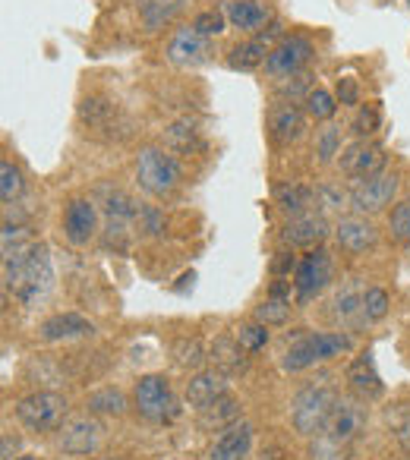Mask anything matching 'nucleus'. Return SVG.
<instances>
[{
    "instance_id": "obj_27",
    "label": "nucleus",
    "mask_w": 410,
    "mask_h": 460,
    "mask_svg": "<svg viewBox=\"0 0 410 460\" xmlns=\"http://www.w3.org/2000/svg\"><path fill=\"white\" fill-rule=\"evenodd\" d=\"M244 347H240V341H231V338H218L212 344V350H209V357L215 359V366H218L221 372H240L246 366V359H244Z\"/></svg>"
},
{
    "instance_id": "obj_3",
    "label": "nucleus",
    "mask_w": 410,
    "mask_h": 460,
    "mask_svg": "<svg viewBox=\"0 0 410 460\" xmlns=\"http://www.w3.org/2000/svg\"><path fill=\"white\" fill-rule=\"evenodd\" d=\"M351 347H353V341L347 338V334H341V332L307 334V338H300L297 344L288 347L281 366H284V372H303V369H309V366H316V363H325V359L341 357V353H347Z\"/></svg>"
},
{
    "instance_id": "obj_10",
    "label": "nucleus",
    "mask_w": 410,
    "mask_h": 460,
    "mask_svg": "<svg viewBox=\"0 0 410 460\" xmlns=\"http://www.w3.org/2000/svg\"><path fill=\"white\" fill-rule=\"evenodd\" d=\"M397 192V173H376V177H366V180H357V186L351 190V208L357 215H379L391 205Z\"/></svg>"
},
{
    "instance_id": "obj_33",
    "label": "nucleus",
    "mask_w": 410,
    "mask_h": 460,
    "mask_svg": "<svg viewBox=\"0 0 410 460\" xmlns=\"http://www.w3.org/2000/svg\"><path fill=\"white\" fill-rule=\"evenodd\" d=\"M174 357H177V366H183V369H199V366L209 359V353H205L199 338H183L174 347Z\"/></svg>"
},
{
    "instance_id": "obj_23",
    "label": "nucleus",
    "mask_w": 410,
    "mask_h": 460,
    "mask_svg": "<svg viewBox=\"0 0 410 460\" xmlns=\"http://www.w3.org/2000/svg\"><path fill=\"white\" fill-rule=\"evenodd\" d=\"M347 378H351V388L357 391L360 397H379L382 394V378H379V372L372 369V359L370 353L366 357H360L357 363L351 366V372H347Z\"/></svg>"
},
{
    "instance_id": "obj_20",
    "label": "nucleus",
    "mask_w": 410,
    "mask_h": 460,
    "mask_svg": "<svg viewBox=\"0 0 410 460\" xmlns=\"http://www.w3.org/2000/svg\"><path fill=\"white\" fill-rule=\"evenodd\" d=\"M225 16L234 29H240V32H259V29L272 20V10H269V4H263V0H227Z\"/></svg>"
},
{
    "instance_id": "obj_47",
    "label": "nucleus",
    "mask_w": 410,
    "mask_h": 460,
    "mask_svg": "<svg viewBox=\"0 0 410 460\" xmlns=\"http://www.w3.org/2000/svg\"><path fill=\"white\" fill-rule=\"evenodd\" d=\"M98 460H111V457H98Z\"/></svg>"
},
{
    "instance_id": "obj_14",
    "label": "nucleus",
    "mask_w": 410,
    "mask_h": 460,
    "mask_svg": "<svg viewBox=\"0 0 410 460\" xmlns=\"http://www.w3.org/2000/svg\"><path fill=\"white\" fill-rule=\"evenodd\" d=\"M98 230V211L89 199H70L64 208V234L73 246H85Z\"/></svg>"
},
{
    "instance_id": "obj_4",
    "label": "nucleus",
    "mask_w": 410,
    "mask_h": 460,
    "mask_svg": "<svg viewBox=\"0 0 410 460\" xmlns=\"http://www.w3.org/2000/svg\"><path fill=\"white\" fill-rule=\"evenodd\" d=\"M136 183L155 199L171 196L180 186V167L174 155L155 146L139 148V155H136Z\"/></svg>"
},
{
    "instance_id": "obj_15",
    "label": "nucleus",
    "mask_w": 410,
    "mask_h": 460,
    "mask_svg": "<svg viewBox=\"0 0 410 460\" xmlns=\"http://www.w3.org/2000/svg\"><path fill=\"white\" fill-rule=\"evenodd\" d=\"M167 60L177 66H199L209 60V39L199 35L192 26L177 29L167 41Z\"/></svg>"
},
{
    "instance_id": "obj_34",
    "label": "nucleus",
    "mask_w": 410,
    "mask_h": 460,
    "mask_svg": "<svg viewBox=\"0 0 410 460\" xmlns=\"http://www.w3.org/2000/svg\"><path fill=\"white\" fill-rule=\"evenodd\" d=\"M288 319H290V300H284V296H269L256 309V322H263V325H284Z\"/></svg>"
},
{
    "instance_id": "obj_11",
    "label": "nucleus",
    "mask_w": 410,
    "mask_h": 460,
    "mask_svg": "<svg viewBox=\"0 0 410 460\" xmlns=\"http://www.w3.org/2000/svg\"><path fill=\"white\" fill-rule=\"evenodd\" d=\"M328 281H332V256L325 250H309L294 269L297 300L309 303L313 296H319L325 290Z\"/></svg>"
},
{
    "instance_id": "obj_21",
    "label": "nucleus",
    "mask_w": 410,
    "mask_h": 460,
    "mask_svg": "<svg viewBox=\"0 0 410 460\" xmlns=\"http://www.w3.org/2000/svg\"><path fill=\"white\" fill-rule=\"evenodd\" d=\"M95 332V325H92L89 319H83V315L76 313H64V315H54V319L41 322L39 334L41 341H73V338H85V334Z\"/></svg>"
},
{
    "instance_id": "obj_9",
    "label": "nucleus",
    "mask_w": 410,
    "mask_h": 460,
    "mask_svg": "<svg viewBox=\"0 0 410 460\" xmlns=\"http://www.w3.org/2000/svg\"><path fill=\"white\" fill-rule=\"evenodd\" d=\"M79 120H83L85 133L98 136V139H123L129 133L127 117L108 98H85L79 108Z\"/></svg>"
},
{
    "instance_id": "obj_46",
    "label": "nucleus",
    "mask_w": 410,
    "mask_h": 460,
    "mask_svg": "<svg viewBox=\"0 0 410 460\" xmlns=\"http://www.w3.org/2000/svg\"><path fill=\"white\" fill-rule=\"evenodd\" d=\"M16 460H41V457H29V454H26V457H16Z\"/></svg>"
},
{
    "instance_id": "obj_24",
    "label": "nucleus",
    "mask_w": 410,
    "mask_h": 460,
    "mask_svg": "<svg viewBox=\"0 0 410 460\" xmlns=\"http://www.w3.org/2000/svg\"><path fill=\"white\" fill-rule=\"evenodd\" d=\"M265 60H269V45H265L263 39H253V41H244V45L231 48L227 66L240 73H250V70H256V66H263Z\"/></svg>"
},
{
    "instance_id": "obj_38",
    "label": "nucleus",
    "mask_w": 410,
    "mask_h": 460,
    "mask_svg": "<svg viewBox=\"0 0 410 460\" xmlns=\"http://www.w3.org/2000/svg\"><path fill=\"white\" fill-rule=\"evenodd\" d=\"M225 10H205V13H199L196 20H192V29H196L199 35H205V39H215V35L225 32Z\"/></svg>"
},
{
    "instance_id": "obj_12",
    "label": "nucleus",
    "mask_w": 410,
    "mask_h": 460,
    "mask_svg": "<svg viewBox=\"0 0 410 460\" xmlns=\"http://www.w3.org/2000/svg\"><path fill=\"white\" fill-rule=\"evenodd\" d=\"M58 445L60 451L73 454V457H85L98 447L102 441V422L92 420V416H79V420H70L58 429Z\"/></svg>"
},
{
    "instance_id": "obj_31",
    "label": "nucleus",
    "mask_w": 410,
    "mask_h": 460,
    "mask_svg": "<svg viewBox=\"0 0 410 460\" xmlns=\"http://www.w3.org/2000/svg\"><path fill=\"white\" fill-rule=\"evenodd\" d=\"M22 190H26V183H22L20 167L13 161H0V196H4V202H16L22 196Z\"/></svg>"
},
{
    "instance_id": "obj_26",
    "label": "nucleus",
    "mask_w": 410,
    "mask_h": 460,
    "mask_svg": "<svg viewBox=\"0 0 410 460\" xmlns=\"http://www.w3.org/2000/svg\"><path fill=\"white\" fill-rule=\"evenodd\" d=\"M199 420H202L205 429H221V426H234L240 420V403L234 397H218L215 403H209L205 410H199Z\"/></svg>"
},
{
    "instance_id": "obj_41",
    "label": "nucleus",
    "mask_w": 410,
    "mask_h": 460,
    "mask_svg": "<svg viewBox=\"0 0 410 460\" xmlns=\"http://www.w3.org/2000/svg\"><path fill=\"white\" fill-rule=\"evenodd\" d=\"M344 451H347V447L328 441L325 435H316L313 447H309V457H313V460H341V457H344Z\"/></svg>"
},
{
    "instance_id": "obj_25",
    "label": "nucleus",
    "mask_w": 410,
    "mask_h": 460,
    "mask_svg": "<svg viewBox=\"0 0 410 460\" xmlns=\"http://www.w3.org/2000/svg\"><path fill=\"white\" fill-rule=\"evenodd\" d=\"M334 319H341L344 325H363V290L357 284H347L334 296Z\"/></svg>"
},
{
    "instance_id": "obj_5",
    "label": "nucleus",
    "mask_w": 410,
    "mask_h": 460,
    "mask_svg": "<svg viewBox=\"0 0 410 460\" xmlns=\"http://www.w3.org/2000/svg\"><path fill=\"white\" fill-rule=\"evenodd\" d=\"M16 420L29 432H58L67 420V397L54 391H35L16 403Z\"/></svg>"
},
{
    "instance_id": "obj_13",
    "label": "nucleus",
    "mask_w": 410,
    "mask_h": 460,
    "mask_svg": "<svg viewBox=\"0 0 410 460\" xmlns=\"http://www.w3.org/2000/svg\"><path fill=\"white\" fill-rule=\"evenodd\" d=\"M334 240L344 252L351 256H363V252L376 250L379 243V230L370 217L353 215V217H341L338 227H334Z\"/></svg>"
},
{
    "instance_id": "obj_7",
    "label": "nucleus",
    "mask_w": 410,
    "mask_h": 460,
    "mask_svg": "<svg viewBox=\"0 0 410 460\" xmlns=\"http://www.w3.org/2000/svg\"><path fill=\"white\" fill-rule=\"evenodd\" d=\"M366 422H370V407H366L363 397H338V403H334L332 416H328L325 429L319 435L347 447L366 432Z\"/></svg>"
},
{
    "instance_id": "obj_28",
    "label": "nucleus",
    "mask_w": 410,
    "mask_h": 460,
    "mask_svg": "<svg viewBox=\"0 0 410 460\" xmlns=\"http://www.w3.org/2000/svg\"><path fill=\"white\" fill-rule=\"evenodd\" d=\"M316 192L309 186H300V183H290V186H281L278 190V205H281L288 215H307L309 205H313Z\"/></svg>"
},
{
    "instance_id": "obj_6",
    "label": "nucleus",
    "mask_w": 410,
    "mask_h": 460,
    "mask_svg": "<svg viewBox=\"0 0 410 460\" xmlns=\"http://www.w3.org/2000/svg\"><path fill=\"white\" fill-rule=\"evenodd\" d=\"M133 403L139 410L142 420L148 422H171L177 416V401H174L171 382L158 372L142 376L133 388Z\"/></svg>"
},
{
    "instance_id": "obj_44",
    "label": "nucleus",
    "mask_w": 410,
    "mask_h": 460,
    "mask_svg": "<svg viewBox=\"0 0 410 460\" xmlns=\"http://www.w3.org/2000/svg\"><path fill=\"white\" fill-rule=\"evenodd\" d=\"M294 269H297V259L290 256V252H278V259H275V265H272V271H275L278 278H284V275H290Z\"/></svg>"
},
{
    "instance_id": "obj_37",
    "label": "nucleus",
    "mask_w": 410,
    "mask_h": 460,
    "mask_svg": "<svg viewBox=\"0 0 410 460\" xmlns=\"http://www.w3.org/2000/svg\"><path fill=\"white\" fill-rule=\"evenodd\" d=\"M237 341L246 353H259L265 344H269V325H263V322H250V325H244L237 332Z\"/></svg>"
},
{
    "instance_id": "obj_36",
    "label": "nucleus",
    "mask_w": 410,
    "mask_h": 460,
    "mask_svg": "<svg viewBox=\"0 0 410 460\" xmlns=\"http://www.w3.org/2000/svg\"><path fill=\"white\" fill-rule=\"evenodd\" d=\"M338 152H341V129L328 123V127H322L316 133V155H319L322 164H328Z\"/></svg>"
},
{
    "instance_id": "obj_2",
    "label": "nucleus",
    "mask_w": 410,
    "mask_h": 460,
    "mask_svg": "<svg viewBox=\"0 0 410 460\" xmlns=\"http://www.w3.org/2000/svg\"><path fill=\"white\" fill-rule=\"evenodd\" d=\"M334 403H338V391H334V385H328V382L307 385V388L297 391L294 407H290V422H294V429L300 435L316 438V435L325 429Z\"/></svg>"
},
{
    "instance_id": "obj_32",
    "label": "nucleus",
    "mask_w": 410,
    "mask_h": 460,
    "mask_svg": "<svg viewBox=\"0 0 410 460\" xmlns=\"http://www.w3.org/2000/svg\"><path fill=\"white\" fill-rule=\"evenodd\" d=\"M303 102H307V114L316 117V120H332L334 111H338L334 95H332V92H325V89H309Z\"/></svg>"
},
{
    "instance_id": "obj_35",
    "label": "nucleus",
    "mask_w": 410,
    "mask_h": 460,
    "mask_svg": "<svg viewBox=\"0 0 410 460\" xmlns=\"http://www.w3.org/2000/svg\"><path fill=\"white\" fill-rule=\"evenodd\" d=\"M388 315V294L382 288L363 290V322H382Z\"/></svg>"
},
{
    "instance_id": "obj_29",
    "label": "nucleus",
    "mask_w": 410,
    "mask_h": 460,
    "mask_svg": "<svg viewBox=\"0 0 410 460\" xmlns=\"http://www.w3.org/2000/svg\"><path fill=\"white\" fill-rule=\"evenodd\" d=\"M89 413H104V416H120L127 413V397L117 388H102L95 394H89Z\"/></svg>"
},
{
    "instance_id": "obj_18",
    "label": "nucleus",
    "mask_w": 410,
    "mask_h": 460,
    "mask_svg": "<svg viewBox=\"0 0 410 460\" xmlns=\"http://www.w3.org/2000/svg\"><path fill=\"white\" fill-rule=\"evenodd\" d=\"M325 237H328V221L322 215H313V211L290 217V221L284 224V240H288V246H307V250H313V246H319Z\"/></svg>"
},
{
    "instance_id": "obj_22",
    "label": "nucleus",
    "mask_w": 410,
    "mask_h": 460,
    "mask_svg": "<svg viewBox=\"0 0 410 460\" xmlns=\"http://www.w3.org/2000/svg\"><path fill=\"white\" fill-rule=\"evenodd\" d=\"M303 133H307V117H303L300 108L284 104V108H278L275 114H272V139L275 142L290 146V142H297Z\"/></svg>"
},
{
    "instance_id": "obj_45",
    "label": "nucleus",
    "mask_w": 410,
    "mask_h": 460,
    "mask_svg": "<svg viewBox=\"0 0 410 460\" xmlns=\"http://www.w3.org/2000/svg\"><path fill=\"white\" fill-rule=\"evenodd\" d=\"M397 438H401V445H404V451L410 454V420L401 426V432H397Z\"/></svg>"
},
{
    "instance_id": "obj_43",
    "label": "nucleus",
    "mask_w": 410,
    "mask_h": 460,
    "mask_svg": "<svg viewBox=\"0 0 410 460\" xmlns=\"http://www.w3.org/2000/svg\"><path fill=\"white\" fill-rule=\"evenodd\" d=\"M338 98H341V104H357L360 102V89L351 76L338 79Z\"/></svg>"
},
{
    "instance_id": "obj_17",
    "label": "nucleus",
    "mask_w": 410,
    "mask_h": 460,
    "mask_svg": "<svg viewBox=\"0 0 410 460\" xmlns=\"http://www.w3.org/2000/svg\"><path fill=\"white\" fill-rule=\"evenodd\" d=\"M250 451H253V426L250 422H234L209 447V460H246Z\"/></svg>"
},
{
    "instance_id": "obj_8",
    "label": "nucleus",
    "mask_w": 410,
    "mask_h": 460,
    "mask_svg": "<svg viewBox=\"0 0 410 460\" xmlns=\"http://www.w3.org/2000/svg\"><path fill=\"white\" fill-rule=\"evenodd\" d=\"M313 54H316L313 41L303 39V35H288V39H281L269 51L265 73L275 79H294V76H300L303 66L313 60Z\"/></svg>"
},
{
    "instance_id": "obj_30",
    "label": "nucleus",
    "mask_w": 410,
    "mask_h": 460,
    "mask_svg": "<svg viewBox=\"0 0 410 460\" xmlns=\"http://www.w3.org/2000/svg\"><path fill=\"white\" fill-rule=\"evenodd\" d=\"M32 246H35V240L26 227H20V224H4V262L22 256V252L32 250Z\"/></svg>"
},
{
    "instance_id": "obj_39",
    "label": "nucleus",
    "mask_w": 410,
    "mask_h": 460,
    "mask_svg": "<svg viewBox=\"0 0 410 460\" xmlns=\"http://www.w3.org/2000/svg\"><path fill=\"white\" fill-rule=\"evenodd\" d=\"M388 224H391V237L407 243L410 240V199H404V202H397L395 208H391Z\"/></svg>"
},
{
    "instance_id": "obj_40",
    "label": "nucleus",
    "mask_w": 410,
    "mask_h": 460,
    "mask_svg": "<svg viewBox=\"0 0 410 460\" xmlns=\"http://www.w3.org/2000/svg\"><path fill=\"white\" fill-rule=\"evenodd\" d=\"M379 123H382L379 108H376V104H366V108L357 114V120H353V133H357V136H372L379 129Z\"/></svg>"
},
{
    "instance_id": "obj_19",
    "label": "nucleus",
    "mask_w": 410,
    "mask_h": 460,
    "mask_svg": "<svg viewBox=\"0 0 410 460\" xmlns=\"http://www.w3.org/2000/svg\"><path fill=\"white\" fill-rule=\"evenodd\" d=\"M225 394H227V376L221 369L196 372V376L186 382V401L196 410H205L209 403H215Z\"/></svg>"
},
{
    "instance_id": "obj_42",
    "label": "nucleus",
    "mask_w": 410,
    "mask_h": 460,
    "mask_svg": "<svg viewBox=\"0 0 410 460\" xmlns=\"http://www.w3.org/2000/svg\"><path fill=\"white\" fill-rule=\"evenodd\" d=\"M136 221H139V230H146V234H158L161 230V215L155 208H139Z\"/></svg>"
},
{
    "instance_id": "obj_1",
    "label": "nucleus",
    "mask_w": 410,
    "mask_h": 460,
    "mask_svg": "<svg viewBox=\"0 0 410 460\" xmlns=\"http://www.w3.org/2000/svg\"><path fill=\"white\" fill-rule=\"evenodd\" d=\"M4 284H7V290L26 309L39 306L54 284V265H51L48 246L35 243L32 250H26L22 256L4 262Z\"/></svg>"
},
{
    "instance_id": "obj_16",
    "label": "nucleus",
    "mask_w": 410,
    "mask_h": 460,
    "mask_svg": "<svg viewBox=\"0 0 410 460\" xmlns=\"http://www.w3.org/2000/svg\"><path fill=\"white\" fill-rule=\"evenodd\" d=\"M341 167H344V173L353 180L376 177V173L385 171L382 146H376V142H357V146H351L341 155Z\"/></svg>"
}]
</instances>
